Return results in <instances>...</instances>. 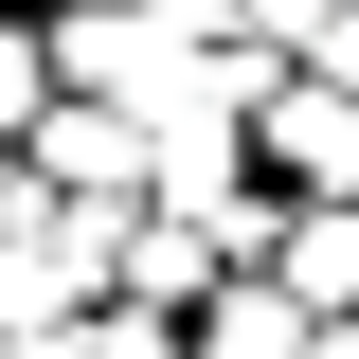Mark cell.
<instances>
[{"instance_id":"6da1fadb","label":"cell","mask_w":359,"mask_h":359,"mask_svg":"<svg viewBox=\"0 0 359 359\" xmlns=\"http://www.w3.org/2000/svg\"><path fill=\"white\" fill-rule=\"evenodd\" d=\"M252 180H269V198H359V90H306V72H287L252 108Z\"/></svg>"},{"instance_id":"277c9868","label":"cell","mask_w":359,"mask_h":359,"mask_svg":"<svg viewBox=\"0 0 359 359\" xmlns=\"http://www.w3.org/2000/svg\"><path fill=\"white\" fill-rule=\"evenodd\" d=\"M54 126V18H0V144Z\"/></svg>"},{"instance_id":"ba28073f","label":"cell","mask_w":359,"mask_h":359,"mask_svg":"<svg viewBox=\"0 0 359 359\" xmlns=\"http://www.w3.org/2000/svg\"><path fill=\"white\" fill-rule=\"evenodd\" d=\"M18 198H36V162H18V144H0V216H18Z\"/></svg>"},{"instance_id":"7c38bea8","label":"cell","mask_w":359,"mask_h":359,"mask_svg":"<svg viewBox=\"0 0 359 359\" xmlns=\"http://www.w3.org/2000/svg\"><path fill=\"white\" fill-rule=\"evenodd\" d=\"M36 359H72V341H36Z\"/></svg>"},{"instance_id":"30bf717a","label":"cell","mask_w":359,"mask_h":359,"mask_svg":"<svg viewBox=\"0 0 359 359\" xmlns=\"http://www.w3.org/2000/svg\"><path fill=\"white\" fill-rule=\"evenodd\" d=\"M306 359H359V323H323V341H306Z\"/></svg>"},{"instance_id":"7a4b0ae2","label":"cell","mask_w":359,"mask_h":359,"mask_svg":"<svg viewBox=\"0 0 359 359\" xmlns=\"http://www.w3.org/2000/svg\"><path fill=\"white\" fill-rule=\"evenodd\" d=\"M269 287H287V306L306 323H359V198H269Z\"/></svg>"},{"instance_id":"5b68a950","label":"cell","mask_w":359,"mask_h":359,"mask_svg":"<svg viewBox=\"0 0 359 359\" xmlns=\"http://www.w3.org/2000/svg\"><path fill=\"white\" fill-rule=\"evenodd\" d=\"M323 18H341V0H216V36H233V54H287V72L323 54Z\"/></svg>"},{"instance_id":"8fae6325","label":"cell","mask_w":359,"mask_h":359,"mask_svg":"<svg viewBox=\"0 0 359 359\" xmlns=\"http://www.w3.org/2000/svg\"><path fill=\"white\" fill-rule=\"evenodd\" d=\"M0 18H36V0H0Z\"/></svg>"},{"instance_id":"52a82bcc","label":"cell","mask_w":359,"mask_h":359,"mask_svg":"<svg viewBox=\"0 0 359 359\" xmlns=\"http://www.w3.org/2000/svg\"><path fill=\"white\" fill-rule=\"evenodd\" d=\"M306 90H359V0L323 18V54H306Z\"/></svg>"},{"instance_id":"3957f363","label":"cell","mask_w":359,"mask_h":359,"mask_svg":"<svg viewBox=\"0 0 359 359\" xmlns=\"http://www.w3.org/2000/svg\"><path fill=\"white\" fill-rule=\"evenodd\" d=\"M306 341H323V323L287 306V287H269V269H233L216 306H198V359H306Z\"/></svg>"},{"instance_id":"9c48e42d","label":"cell","mask_w":359,"mask_h":359,"mask_svg":"<svg viewBox=\"0 0 359 359\" xmlns=\"http://www.w3.org/2000/svg\"><path fill=\"white\" fill-rule=\"evenodd\" d=\"M36 18H126V0H36Z\"/></svg>"},{"instance_id":"8992f818","label":"cell","mask_w":359,"mask_h":359,"mask_svg":"<svg viewBox=\"0 0 359 359\" xmlns=\"http://www.w3.org/2000/svg\"><path fill=\"white\" fill-rule=\"evenodd\" d=\"M72 359H198V323H162V306H90Z\"/></svg>"}]
</instances>
